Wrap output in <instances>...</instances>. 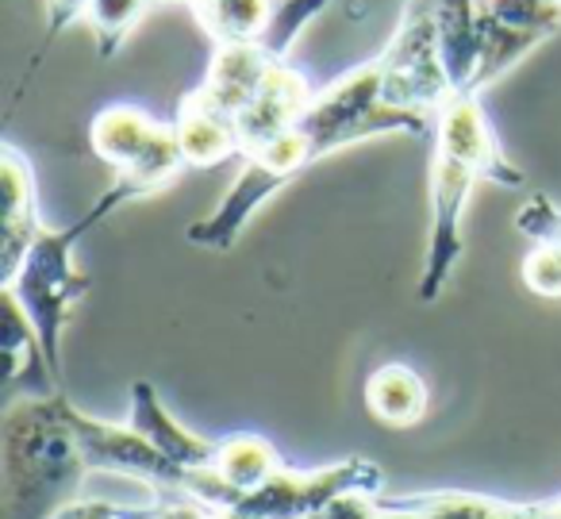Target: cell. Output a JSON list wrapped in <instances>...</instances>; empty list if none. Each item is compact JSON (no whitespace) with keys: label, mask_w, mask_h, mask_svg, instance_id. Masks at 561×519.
<instances>
[{"label":"cell","mask_w":561,"mask_h":519,"mask_svg":"<svg viewBox=\"0 0 561 519\" xmlns=\"http://www.w3.org/2000/svg\"><path fill=\"white\" fill-rule=\"evenodd\" d=\"M515 232L527 242H553L561 250V204H553L546 193H530L515 212Z\"/></svg>","instance_id":"obj_17"},{"label":"cell","mask_w":561,"mask_h":519,"mask_svg":"<svg viewBox=\"0 0 561 519\" xmlns=\"http://www.w3.org/2000/svg\"><path fill=\"white\" fill-rule=\"evenodd\" d=\"M89 143L93 155L116 170V185H124L135 201L158 193L188 170L178 127L135 104H108L89 124Z\"/></svg>","instance_id":"obj_5"},{"label":"cell","mask_w":561,"mask_h":519,"mask_svg":"<svg viewBox=\"0 0 561 519\" xmlns=\"http://www.w3.org/2000/svg\"><path fill=\"white\" fill-rule=\"evenodd\" d=\"M312 519H550L546 504H515L484 493H346Z\"/></svg>","instance_id":"obj_6"},{"label":"cell","mask_w":561,"mask_h":519,"mask_svg":"<svg viewBox=\"0 0 561 519\" xmlns=\"http://www.w3.org/2000/svg\"><path fill=\"white\" fill-rule=\"evenodd\" d=\"M481 181L523 189V170H515L512 158L500 147L481 109V93L450 89V97L435 112V127H431V232L420 285H415L420 304H435L450 285L454 270L466 255V239H461L466 204Z\"/></svg>","instance_id":"obj_2"},{"label":"cell","mask_w":561,"mask_h":519,"mask_svg":"<svg viewBox=\"0 0 561 519\" xmlns=\"http://www.w3.org/2000/svg\"><path fill=\"white\" fill-rule=\"evenodd\" d=\"M55 519H216V511L185 496H162L150 508H119L112 500H73Z\"/></svg>","instance_id":"obj_14"},{"label":"cell","mask_w":561,"mask_h":519,"mask_svg":"<svg viewBox=\"0 0 561 519\" xmlns=\"http://www.w3.org/2000/svg\"><path fill=\"white\" fill-rule=\"evenodd\" d=\"M66 388L24 396L4 411V519H55L66 504L81 500L89 462L70 416Z\"/></svg>","instance_id":"obj_3"},{"label":"cell","mask_w":561,"mask_h":519,"mask_svg":"<svg viewBox=\"0 0 561 519\" xmlns=\"http://www.w3.org/2000/svg\"><path fill=\"white\" fill-rule=\"evenodd\" d=\"M181 4H188V9H201V4H208V0H181Z\"/></svg>","instance_id":"obj_19"},{"label":"cell","mask_w":561,"mask_h":519,"mask_svg":"<svg viewBox=\"0 0 561 519\" xmlns=\"http://www.w3.org/2000/svg\"><path fill=\"white\" fill-rule=\"evenodd\" d=\"M150 4H154V0H89L85 20H89V32H93L96 55H101L104 63L116 58V50L127 43L135 24L147 16Z\"/></svg>","instance_id":"obj_15"},{"label":"cell","mask_w":561,"mask_h":519,"mask_svg":"<svg viewBox=\"0 0 561 519\" xmlns=\"http://www.w3.org/2000/svg\"><path fill=\"white\" fill-rule=\"evenodd\" d=\"M553 4H561V0H553Z\"/></svg>","instance_id":"obj_20"},{"label":"cell","mask_w":561,"mask_h":519,"mask_svg":"<svg viewBox=\"0 0 561 519\" xmlns=\"http://www.w3.org/2000/svg\"><path fill=\"white\" fill-rule=\"evenodd\" d=\"M523 285L542 301H561V250L553 242H530L523 255Z\"/></svg>","instance_id":"obj_16"},{"label":"cell","mask_w":561,"mask_h":519,"mask_svg":"<svg viewBox=\"0 0 561 519\" xmlns=\"http://www.w3.org/2000/svg\"><path fill=\"white\" fill-rule=\"evenodd\" d=\"M431 12L450 89L473 93L484 55V0H431Z\"/></svg>","instance_id":"obj_10"},{"label":"cell","mask_w":561,"mask_h":519,"mask_svg":"<svg viewBox=\"0 0 561 519\" xmlns=\"http://www.w3.org/2000/svg\"><path fill=\"white\" fill-rule=\"evenodd\" d=\"M280 465H285V462H280L277 447H273L270 439H262V435L231 431V435H224V439H219L216 473L227 481V488L234 493V504H239L250 488L262 485L265 477H273ZM234 504H231V508H234ZM231 508H227V511H231Z\"/></svg>","instance_id":"obj_12"},{"label":"cell","mask_w":561,"mask_h":519,"mask_svg":"<svg viewBox=\"0 0 561 519\" xmlns=\"http://www.w3.org/2000/svg\"><path fill=\"white\" fill-rule=\"evenodd\" d=\"M366 408L385 427H415L431 408L427 381L404 362H385L366 381Z\"/></svg>","instance_id":"obj_11"},{"label":"cell","mask_w":561,"mask_h":519,"mask_svg":"<svg viewBox=\"0 0 561 519\" xmlns=\"http://www.w3.org/2000/svg\"><path fill=\"white\" fill-rule=\"evenodd\" d=\"M277 12V0H208L193 16L216 43L227 40H254L265 32V24Z\"/></svg>","instance_id":"obj_13"},{"label":"cell","mask_w":561,"mask_h":519,"mask_svg":"<svg viewBox=\"0 0 561 519\" xmlns=\"http://www.w3.org/2000/svg\"><path fill=\"white\" fill-rule=\"evenodd\" d=\"M127 201H135L124 185H112L101 201L93 204V212L78 219L70 227H43V235L32 242L27 258L20 262L16 278L4 281L0 289H9L24 312L32 316L35 335L43 342V354L50 362V373L62 385V331L70 324V312L78 308L81 296L93 289V278L78 270L73 255H78V242L85 239L93 227H101L104 219L116 208H124Z\"/></svg>","instance_id":"obj_4"},{"label":"cell","mask_w":561,"mask_h":519,"mask_svg":"<svg viewBox=\"0 0 561 519\" xmlns=\"http://www.w3.org/2000/svg\"><path fill=\"white\" fill-rule=\"evenodd\" d=\"M446 97L450 78L438 55L431 0H408L400 27L381 55L331 81L323 93L312 97L289 132H280L257 155L242 158L239 178L231 181L224 201L204 219L188 224L185 239L193 247L227 255L262 204L293 185L308 166L374 135H427Z\"/></svg>","instance_id":"obj_1"},{"label":"cell","mask_w":561,"mask_h":519,"mask_svg":"<svg viewBox=\"0 0 561 519\" xmlns=\"http://www.w3.org/2000/svg\"><path fill=\"white\" fill-rule=\"evenodd\" d=\"M312 97L316 89L308 81V74L293 58H280L270 70V78L262 81V89L254 93V101L239 116V158L257 155L280 132H289L300 120V112L312 104Z\"/></svg>","instance_id":"obj_8"},{"label":"cell","mask_w":561,"mask_h":519,"mask_svg":"<svg viewBox=\"0 0 561 519\" xmlns=\"http://www.w3.org/2000/svg\"><path fill=\"white\" fill-rule=\"evenodd\" d=\"M85 9H89V0H47V35H43L39 55H35L32 70L50 55V47L58 43V35H62L78 16H85Z\"/></svg>","instance_id":"obj_18"},{"label":"cell","mask_w":561,"mask_h":519,"mask_svg":"<svg viewBox=\"0 0 561 519\" xmlns=\"http://www.w3.org/2000/svg\"><path fill=\"white\" fill-rule=\"evenodd\" d=\"M0 185H4V219H0V285L16 278L32 242L43 235L39 189L27 155L12 143L0 150Z\"/></svg>","instance_id":"obj_9"},{"label":"cell","mask_w":561,"mask_h":519,"mask_svg":"<svg viewBox=\"0 0 561 519\" xmlns=\"http://www.w3.org/2000/svg\"><path fill=\"white\" fill-rule=\"evenodd\" d=\"M561 4L553 0H484V55L473 93H484L492 81L519 66L538 43L558 35Z\"/></svg>","instance_id":"obj_7"}]
</instances>
